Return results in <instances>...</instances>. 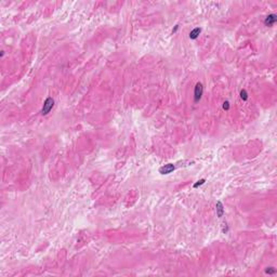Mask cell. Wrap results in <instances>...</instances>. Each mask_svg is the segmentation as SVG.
Here are the masks:
<instances>
[{"label":"cell","instance_id":"6da1fadb","mask_svg":"<svg viewBox=\"0 0 277 277\" xmlns=\"http://www.w3.org/2000/svg\"><path fill=\"white\" fill-rule=\"evenodd\" d=\"M54 106V100L52 97H47L46 101L44 103V106L41 108V115H48L50 111L53 108Z\"/></svg>","mask_w":277,"mask_h":277},{"label":"cell","instance_id":"7a4b0ae2","mask_svg":"<svg viewBox=\"0 0 277 277\" xmlns=\"http://www.w3.org/2000/svg\"><path fill=\"white\" fill-rule=\"evenodd\" d=\"M203 93H204V87L200 82L196 83V87L194 90V101L195 102H198L201 97H203Z\"/></svg>","mask_w":277,"mask_h":277},{"label":"cell","instance_id":"3957f363","mask_svg":"<svg viewBox=\"0 0 277 277\" xmlns=\"http://www.w3.org/2000/svg\"><path fill=\"white\" fill-rule=\"evenodd\" d=\"M174 169L175 167L173 164H167V165L162 166V167L159 168V173H161V174H169L172 171H174Z\"/></svg>","mask_w":277,"mask_h":277},{"label":"cell","instance_id":"277c9868","mask_svg":"<svg viewBox=\"0 0 277 277\" xmlns=\"http://www.w3.org/2000/svg\"><path fill=\"white\" fill-rule=\"evenodd\" d=\"M277 21V16L275 14H270L266 16V19L264 21V24L266 26H273L275 24V22Z\"/></svg>","mask_w":277,"mask_h":277},{"label":"cell","instance_id":"5b68a950","mask_svg":"<svg viewBox=\"0 0 277 277\" xmlns=\"http://www.w3.org/2000/svg\"><path fill=\"white\" fill-rule=\"evenodd\" d=\"M200 33H201V28H199V27H196V28H194L190 33V38L193 39V40L197 39V38H198V36H199Z\"/></svg>","mask_w":277,"mask_h":277},{"label":"cell","instance_id":"8992f818","mask_svg":"<svg viewBox=\"0 0 277 277\" xmlns=\"http://www.w3.org/2000/svg\"><path fill=\"white\" fill-rule=\"evenodd\" d=\"M215 208H217V214H218V217H219V218H222L224 214V208H223L222 203H221V201H218V203H217V206H215Z\"/></svg>","mask_w":277,"mask_h":277},{"label":"cell","instance_id":"52a82bcc","mask_svg":"<svg viewBox=\"0 0 277 277\" xmlns=\"http://www.w3.org/2000/svg\"><path fill=\"white\" fill-rule=\"evenodd\" d=\"M240 97H241L243 101H247L248 100V93H247L246 90H241L240 91Z\"/></svg>","mask_w":277,"mask_h":277},{"label":"cell","instance_id":"ba28073f","mask_svg":"<svg viewBox=\"0 0 277 277\" xmlns=\"http://www.w3.org/2000/svg\"><path fill=\"white\" fill-rule=\"evenodd\" d=\"M205 182H206V180H205V179H201V180H199L197 183H195V184H194V188H197L198 186H200V185L204 184Z\"/></svg>","mask_w":277,"mask_h":277},{"label":"cell","instance_id":"9c48e42d","mask_svg":"<svg viewBox=\"0 0 277 277\" xmlns=\"http://www.w3.org/2000/svg\"><path fill=\"white\" fill-rule=\"evenodd\" d=\"M276 272V270L274 268H268L266 270H265V273L266 274H274V273Z\"/></svg>","mask_w":277,"mask_h":277},{"label":"cell","instance_id":"30bf717a","mask_svg":"<svg viewBox=\"0 0 277 277\" xmlns=\"http://www.w3.org/2000/svg\"><path fill=\"white\" fill-rule=\"evenodd\" d=\"M223 109H225V111H229V101H225V102L223 103Z\"/></svg>","mask_w":277,"mask_h":277},{"label":"cell","instance_id":"8fae6325","mask_svg":"<svg viewBox=\"0 0 277 277\" xmlns=\"http://www.w3.org/2000/svg\"><path fill=\"white\" fill-rule=\"evenodd\" d=\"M178 28H179V25H176V26H175V27H174V29H173V30H172V34H174L175 32H176V30H178Z\"/></svg>","mask_w":277,"mask_h":277}]
</instances>
